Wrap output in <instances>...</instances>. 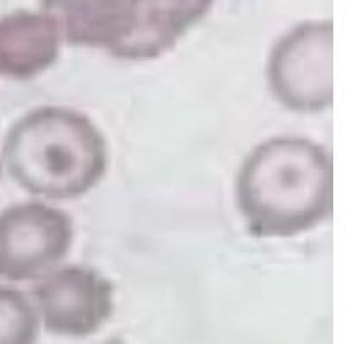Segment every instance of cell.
<instances>
[{"label":"cell","mask_w":354,"mask_h":344,"mask_svg":"<svg viewBox=\"0 0 354 344\" xmlns=\"http://www.w3.org/2000/svg\"><path fill=\"white\" fill-rule=\"evenodd\" d=\"M235 201L256 237L306 234L334 211L332 154L306 137L268 138L242 163Z\"/></svg>","instance_id":"obj_1"},{"label":"cell","mask_w":354,"mask_h":344,"mask_svg":"<svg viewBox=\"0 0 354 344\" xmlns=\"http://www.w3.org/2000/svg\"><path fill=\"white\" fill-rule=\"evenodd\" d=\"M2 156L21 189L50 201L85 196L109 163L102 132L86 114L62 106L38 107L19 118L7 132Z\"/></svg>","instance_id":"obj_2"},{"label":"cell","mask_w":354,"mask_h":344,"mask_svg":"<svg viewBox=\"0 0 354 344\" xmlns=\"http://www.w3.org/2000/svg\"><path fill=\"white\" fill-rule=\"evenodd\" d=\"M275 99L294 113H322L334 104V24L304 21L272 48L266 66Z\"/></svg>","instance_id":"obj_3"},{"label":"cell","mask_w":354,"mask_h":344,"mask_svg":"<svg viewBox=\"0 0 354 344\" xmlns=\"http://www.w3.org/2000/svg\"><path fill=\"white\" fill-rule=\"evenodd\" d=\"M75 227L66 211L45 203L14 204L0 213V279L40 280L71 251Z\"/></svg>","instance_id":"obj_4"},{"label":"cell","mask_w":354,"mask_h":344,"mask_svg":"<svg viewBox=\"0 0 354 344\" xmlns=\"http://www.w3.org/2000/svg\"><path fill=\"white\" fill-rule=\"evenodd\" d=\"M33 294L45 329L55 336L95 334L114 308L113 284L95 269L83 265L52 270L40 279Z\"/></svg>","instance_id":"obj_5"},{"label":"cell","mask_w":354,"mask_h":344,"mask_svg":"<svg viewBox=\"0 0 354 344\" xmlns=\"http://www.w3.org/2000/svg\"><path fill=\"white\" fill-rule=\"evenodd\" d=\"M62 42L121 59L138 26V0H41Z\"/></svg>","instance_id":"obj_6"},{"label":"cell","mask_w":354,"mask_h":344,"mask_svg":"<svg viewBox=\"0 0 354 344\" xmlns=\"http://www.w3.org/2000/svg\"><path fill=\"white\" fill-rule=\"evenodd\" d=\"M62 37L44 10H16L0 17V76L31 80L59 59Z\"/></svg>","instance_id":"obj_7"},{"label":"cell","mask_w":354,"mask_h":344,"mask_svg":"<svg viewBox=\"0 0 354 344\" xmlns=\"http://www.w3.org/2000/svg\"><path fill=\"white\" fill-rule=\"evenodd\" d=\"M216 0H138V26L123 61H151L171 51Z\"/></svg>","instance_id":"obj_8"},{"label":"cell","mask_w":354,"mask_h":344,"mask_svg":"<svg viewBox=\"0 0 354 344\" xmlns=\"http://www.w3.org/2000/svg\"><path fill=\"white\" fill-rule=\"evenodd\" d=\"M37 339V307L16 287L0 286V344H35Z\"/></svg>","instance_id":"obj_9"},{"label":"cell","mask_w":354,"mask_h":344,"mask_svg":"<svg viewBox=\"0 0 354 344\" xmlns=\"http://www.w3.org/2000/svg\"><path fill=\"white\" fill-rule=\"evenodd\" d=\"M0 172H2V168H0Z\"/></svg>","instance_id":"obj_10"}]
</instances>
